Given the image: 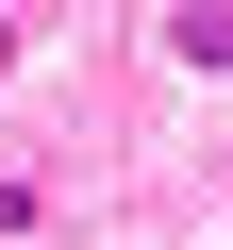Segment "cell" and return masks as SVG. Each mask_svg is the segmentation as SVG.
Instances as JSON below:
<instances>
[{"instance_id":"1","label":"cell","mask_w":233,"mask_h":250,"mask_svg":"<svg viewBox=\"0 0 233 250\" xmlns=\"http://www.w3.org/2000/svg\"><path fill=\"white\" fill-rule=\"evenodd\" d=\"M0 50H17V34H0Z\"/></svg>"}]
</instances>
